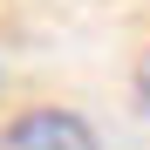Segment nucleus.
<instances>
[{
    "label": "nucleus",
    "mask_w": 150,
    "mask_h": 150,
    "mask_svg": "<svg viewBox=\"0 0 150 150\" xmlns=\"http://www.w3.org/2000/svg\"><path fill=\"white\" fill-rule=\"evenodd\" d=\"M0 150H103V143L75 109H28V116L7 123Z\"/></svg>",
    "instance_id": "obj_1"
},
{
    "label": "nucleus",
    "mask_w": 150,
    "mask_h": 150,
    "mask_svg": "<svg viewBox=\"0 0 150 150\" xmlns=\"http://www.w3.org/2000/svg\"><path fill=\"white\" fill-rule=\"evenodd\" d=\"M137 96H143V109H150V55L137 62Z\"/></svg>",
    "instance_id": "obj_2"
}]
</instances>
